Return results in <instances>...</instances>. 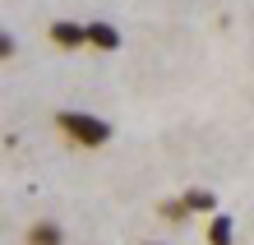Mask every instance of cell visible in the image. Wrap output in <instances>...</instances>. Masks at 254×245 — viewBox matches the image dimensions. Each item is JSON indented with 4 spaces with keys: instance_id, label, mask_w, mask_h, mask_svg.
Listing matches in <instances>:
<instances>
[{
    "instance_id": "cell-6",
    "label": "cell",
    "mask_w": 254,
    "mask_h": 245,
    "mask_svg": "<svg viewBox=\"0 0 254 245\" xmlns=\"http://www.w3.org/2000/svg\"><path fill=\"white\" fill-rule=\"evenodd\" d=\"M236 241V222L227 213H217V218H208V245H231Z\"/></svg>"
},
{
    "instance_id": "cell-1",
    "label": "cell",
    "mask_w": 254,
    "mask_h": 245,
    "mask_svg": "<svg viewBox=\"0 0 254 245\" xmlns=\"http://www.w3.org/2000/svg\"><path fill=\"white\" fill-rule=\"evenodd\" d=\"M56 130L65 134V139L74 144V148H102V144H111V125L102 116H93V111H56Z\"/></svg>"
},
{
    "instance_id": "cell-9",
    "label": "cell",
    "mask_w": 254,
    "mask_h": 245,
    "mask_svg": "<svg viewBox=\"0 0 254 245\" xmlns=\"http://www.w3.org/2000/svg\"><path fill=\"white\" fill-rule=\"evenodd\" d=\"M143 245H157V241H143Z\"/></svg>"
},
{
    "instance_id": "cell-7",
    "label": "cell",
    "mask_w": 254,
    "mask_h": 245,
    "mask_svg": "<svg viewBox=\"0 0 254 245\" xmlns=\"http://www.w3.org/2000/svg\"><path fill=\"white\" fill-rule=\"evenodd\" d=\"M157 213H162V218H167V222H176V227L194 218V213L185 208V199H162V208H157Z\"/></svg>"
},
{
    "instance_id": "cell-4",
    "label": "cell",
    "mask_w": 254,
    "mask_h": 245,
    "mask_svg": "<svg viewBox=\"0 0 254 245\" xmlns=\"http://www.w3.org/2000/svg\"><path fill=\"white\" fill-rule=\"evenodd\" d=\"M23 245H65V227H61V222H51V218H37L33 227H28Z\"/></svg>"
},
{
    "instance_id": "cell-8",
    "label": "cell",
    "mask_w": 254,
    "mask_h": 245,
    "mask_svg": "<svg viewBox=\"0 0 254 245\" xmlns=\"http://www.w3.org/2000/svg\"><path fill=\"white\" fill-rule=\"evenodd\" d=\"M14 47H19V42H14V33H9V28H0V56H14Z\"/></svg>"
},
{
    "instance_id": "cell-3",
    "label": "cell",
    "mask_w": 254,
    "mask_h": 245,
    "mask_svg": "<svg viewBox=\"0 0 254 245\" xmlns=\"http://www.w3.org/2000/svg\"><path fill=\"white\" fill-rule=\"evenodd\" d=\"M121 28L116 23H107V19H93L88 23V47H97V51H121Z\"/></svg>"
},
{
    "instance_id": "cell-5",
    "label": "cell",
    "mask_w": 254,
    "mask_h": 245,
    "mask_svg": "<svg viewBox=\"0 0 254 245\" xmlns=\"http://www.w3.org/2000/svg\"><path fill=\"white\" fill-rule=\"evenodd\" d=\"M181 199H185V208H190V213H203V218H217V194H213V190H199V185H190V190H185Z\"/></svg>"
},
{
    "instance_id": "cell-2",
    "label": "cell",
    "mask_w": 254,
    "mask_h": 245,
    "mask_svg": "<svg viewBox=\"0 0 254 245\" xmlns=\"http://www.w3.org/2000/svg\"><path fill=\"white\" fill-rule=\"evenodd\" d=\"M47 37L56 42L61 51H79V47H88V23H74V19H56L51 28H47Z\"/></svg>"
}]
</instances>
